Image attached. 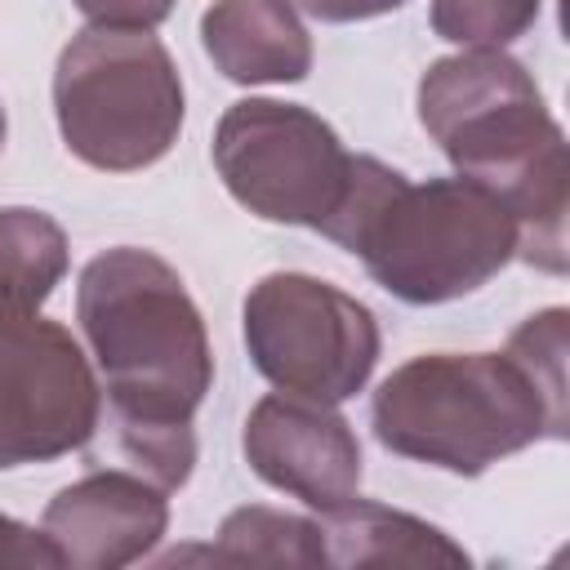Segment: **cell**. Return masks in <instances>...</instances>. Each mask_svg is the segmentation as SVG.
<instances>
[{
  "instance_id": "cell-5",
  "label": "cell",
  "mask_w": 570,
  "mask_h": 570,
  "mask_svg": "<svg viewBox=\"0 0 570 570\" xmlns=\"http://www.w3.org/2000/svg\"><path fill=\"white\" fill-rule=\"evenodd\" d=\"M53 116L67 151L102 174H134L169 156L187 94L151 31L85 27L53 67Z\"/></svg>"
},
{
  "instance_id": "cell-7",
  "label": "cell",
  "mask_w": 570,
  "mask_h": 570,
  "mask_svg": "<svg viewBox=\"0 0 570 570\" xmlns=\"http://www.w3.org/2000/svg\"><path fill=\"white\" fill-rule=\"evenodd\" d=\"M214 169L236 205L267 223L312 227L334 214L347 191L352 151L312 107L276 98H240L218 116Z\"/></svg>"
},
{
  "instance_id": "cell-10",
  "label": "cell",
  "mask_w": 570,
  "mask_h": 570,
  "mask_svg": "<svg viewBox=\"0 0 570 570\" xmlns=\"http://www.w3.org/2000/svg\"><path fill=\"white\" fill-rule=\"evenodd\" d=\"M40 530L58 548L62 566L120 570L151 557V548L165 539L169 490L134 468H98L45 503Z\"/></svg>"
},
{
  "instance_id": "cell-1",
  "label": "cell",
  "mask_w": 570,
  "mask_h": 570,
  "mask_svg": "<svg viewBox=\"0 0 570 570\" xmlns=\"http://www.w3.org/2000/svg\"><path fill=\"white\" fill-rule=\"evenodd\" d=\"M76 321L102 370L116 450L160 490H183L196 468L191 419L214 387L205 316L183 276L151 249H102L80 272Z\"/></svg>"
},
{
  "instance_id": "cell-3",
  "label": "cell",
  "mask_w": 570,
  "mask_h": 570,
  "mask_svg": "<svg viewBox=\"0 0 570 570\" xmlns=\"http://www.w3.org/2000/svg\"><path fill=\"white\" fill-rule=\"evenodd\" d=\"M338 249L356 254L374 285L410 307L454 303L494 281L517 258V218L481 183L428 178L352 156L347 191L321 223Z\"/></svg>"
},
{
  "instance_id": "cell-4",
  "label": "cell",
  "mask_w": 570,
  "mask_h": 570,
  "mask_svg": "<svg viewBox=\"0 0 570 570\" xmlns=\"http://www.w3.org/2000/svg\"><path fill=\"white\" fill-rule=\"evenodd\" d=\"M370 423L383 450L454 476H481L534 441L570 436L508 352L410 356L379 383Z\"/></svg>"
},
{
  "instance_id": "cell-18",
  "label": "cell",
  "mask_w": 570,
  "mask_h": 570,
  "mask_svg": "<svg viewBox=\"0 0 570 570\" xmlns=\"http://www.w3.org/2000/svg\"><path fill=\"white\" fill-rule=\"evenodd\" d=\"M0 566H22V570H58L62 557L45 539V530H31L13 517L0 512Z\"/></svg>"
},
{
  "instance_id": "cell-14",
  "label": "cell",
  "mask_w": 570,
  "mask_h": 570,
  "mask_svg": "<svg viewBox=\"0 0 570 570\" xmlns=\"http://www.w3.org/2000/svg\"><path fill=\"white\" fill-rule=\"evenodd\" d=\"M178 557H205L214 566H321L316 517H294L281 508L245 503L223 517L214 548L169 552L165 561H178Z\"/></svg>"
},
{
  "instance_id": "cell-12",
  "label": "cell",
  "mask_w": 570,
  "mask_h": 570,
  "mask_svg": "<svg viewBox=\"0 0 570 570\" xmlns=\"http://www.w3.org/2000/svg\"><path fill=\"white\" fill-rule=\"evenodd\" d=\"M321 566H468L472 557L432 521L374 503V499H343L316 517Z\"/></svg>"
},
{
  "instance_id": "cell-2",
  "label": "cell",
  "mask_w": 570,
  "mask_h": 570,
  "mask_svg": "<svg viewBox=\"0 0 570 570\" xmlns=\"http://www.w3.org/2000/svg\"><path fill=\"white\" fill-rule=\"evenodd\" d=\"M419 125L454 174L494 191L517 218V258L566 276L570 160L534 76L503 49L436 58L419 80Z\"/></svg>"
},
{
  "instance_id": "cell-6",
  "label": "cell",
  "mask_w": 570,
  "mask_h": 570,
  "mask_svg": "<svg viewBox=\"0 0 570 570\" xmlns=\"http://www.w3.org/2000/svg\"><path fill=\"white\" fill-rule=\"evenodd\" d=\"M240 330L254 370L289 396L343 405L379 365L374 312L338 285L307 272H267L249 285Z\"/></svg>"
},
{
  "instance_id": "cell-19",
  "label": "cell",
  "mask_w": 570,
  "mask_h": 570,
  "mask_svg": "<svg viewBox=\"0 0 570 570\" xmlns=\"http://www.w3.org/2000/svg\"><path fill=\"white\" fill-rule=\"evenodd\" d=\"M289 4L316 22H365V18L396 13L405 0H289Z\"/></svg>"
},
{
  "instance_id": "cell-9",
  "label": "cell",
  "mask_w": 570,
  "mask_h": 570,
  "mask_svg": "<svg viewBox=\"0 0 570 570\" xmlns=\"http://www.w3.org/2000/svg\"><path fill=\"white\" fill-rule=\"evenodd\" d=\"M240 450L258 481L312 512L338 508L361 490V441L334 405L272 392L249 410Z\"/></svg>"
},
{
  "instance_id": "cell-8",
  "label": "cell",
  "mask_w": 570,
  "mask_h": 570,
  "mask_svg": "<svg viewBox=\"0 0 570 570\" xmlns=\"http://www.w3.org/2000/svg\"><path fill=\"white\" fill-rule=\"evenodd\" d=\"M102 423V387L67 325L31 316L0 330V472L85 450Z\"/></svg>"
},
{
  "instance_id": "cell-11",
  "label": "cell",
  "mask_w": 570,
  "mask_h": 570,
  "mask_svg": "<svg viewBox=\"0 0 570 570\" xmlns=\"http://www.w3.org/2000/svg\"><path fill=\"white\" fill-rule=\"evenodd\" d=\"M200 45L232 85H298L312 71V36L289 0H214Z\"/></svg>"
},
{
  "instance_id": "cell-17",
  "label": "cell",
  "mask_w": 570,
  "mask_h": 570,
  "mask_svg": "<svg viewBox=\"0 0 570 570\" xmlns=\"http://www.w3.org/2000/svg\"><path fill=\"white\" fill-rule=\"evenodd\" d=\"M89 27H120V31H156L178 0H71Z\"/></svg>"
},
{
  "instance_id": "cell-20",
  "label": "cell",
  "mask_w": 570,
  "mask_h": 570,
  "mask_svg": "<svg viewBox=\"0 0 570 570\" xmlns=\"http://www.w3.org/2000/svg\"><path fill=\"white\" fill-rule=\"evenodd\" d=\"M4 134H9V120H4V107H0V151H4Z\"/></svg>"
},
{
  "instance_id": "cell-15",
  "label": "cell",
  "mask_w": 570,
  "mask_h": 570,
  "mask_svg": "<svg viewBox=\"0 0 570 570\" xmlns=\"http://www.w3.org/2000/svg\"><path fill=\"white\" fill-rule=\"evenodd\" d=\"M543 0H432V31L463 49H503L539 22Z\"/></svg>"
},
{
  "instance_id": "cell-13",
  "label": "cell",
  "mask_w": 570,
  "mask_h": 570,
  "mask_svg": "<svg viewBox=\"0 0 570 570\" xmlns=\"http://www.w3.org/2000/svg\"><path fill=\"white\" fill-rule=\"evenodd\" d=\"M71 267V245L58 218L31 205L0 209V330L40 316Z\"/></svg>"
},
{
  "instance_id": "cell-16",
  "label": "cell",
  "mask_w": 570,
  "mask_h": 570,
  "mask_svg": "<svg viewBox=\"0 0 570 570\" xmlns=\"http://www.w3.org/2000/svg\"><path fill=\"white\" fill-rule=\"evenodd\" d=\"M566 347H570V312L566 307H543V312L525 316L503 347L530 374V383L543 392L548 410L561 423H570V414H566V396H570L566 392Z\"/></svg>"
}]
</instances>
